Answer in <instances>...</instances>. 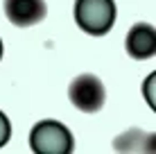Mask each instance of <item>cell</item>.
<instances>
[{"label":"cell","mask_w":156,"mask_h":154,"mask_svg":"<svg viewBox=\"0 0 156 154\" xmlns=\"http://www.w3.org/2000/svg\"><path fill=\"white\" fill-rule=\"evenodd\" d=\"M30 147L36 154H66L73 150V134L57 120H41L30 131Z\"/></svg>","instance_id":"cell-1"},{"label":"cell","mask_w":156,"mask_h":154,"mask_svg":"<svg viewBox=\"0 0 156 154\" xmlns=\"http://www.w3.org/2000/svg\"><path fill=\"white\" fill-rule=\"evenodd\" d=\"M75 20L88 34H106L115 20V2L113 0H77Z\"/></svg>","instance_id":"cell-2"},{"label":"cell","mask_w":156,"mask_h":154,"mask_svg":"<svg viewBox=\"0 0 156 154\" xmlns=\"http://www.w3.org/2000/svg\"><path fill=\"white\" fill-rule=\"evenodd\" d=\"M68 98L70 102L84 113H95L104 107V84L100 77H95L93 73H84V75L75 77L70 88H68Z\"/></svg>","instance_id":"cell-3"},{"label":"cell","mask_w":156,"mask_h":154,"mask_svg":"<svg viewBox=\"0 0 156 154\" xmlns=\"http://www.w3.org/2000/svg\"><path fill=\"white\" fill-rule=\"evenodd\" d=\"M45 2L43 0H5V14L18 27H30L45 18Z\"/></svg>","instance_id":"cell-4"},{"label":"cell","mask_w":156,"mask_h":154,"mask_svg":"<svg viewBox=\"0 0 156 154\" xmlns=\"http://www.w3.org/2000/svg\"><path fill=\"white\" fill-rule=\"evenodd\" d=\"M127 52L133 59H149L156 55V32L149 23H138L129 30Z\"/></svg>","instance_id":"cell-5"},{"label":"cell","mask_w":156,"mask_h":154,"mask_svg":"<svg viewBox=\"0 0 156 154\" xmlns=\"http://www.w3.org/2000/svg\"><path fill=\"white\" fill-rule=\"evenodd\" d=\"M9 136H12V123H9L7 116L0 111V147L9 141Z\"/></svg>","instance_id":"cell-6"},{"label":"cell","mask_w":156,"mask_h":154,"mask_svg":"<svg viewBox=\"0 0 156 154\" xmlns=\"http://www.w3.org/2000/svg\"><path fill=\"white\" fill-rule=\"evenodd\" d=\"M156 82V75H149L147 77V82H145V95H147V102H149V107H156V102H154V95H152V84Z\"/></svg>","instance_id":"cell-7"},{"label":"cell","mask_w":156,"mask_h":154,"mask_svg":"<svg viewBox=\"0 0 156 154\" xmlns=\"http://www.w3.org/2000/svg\"><path fill=\"white\" fill-rule=\"evenodd\" d=\"M0 57H2V43H0Z\"/></svg>","instance_id":"cell-8"}]
</instances>
